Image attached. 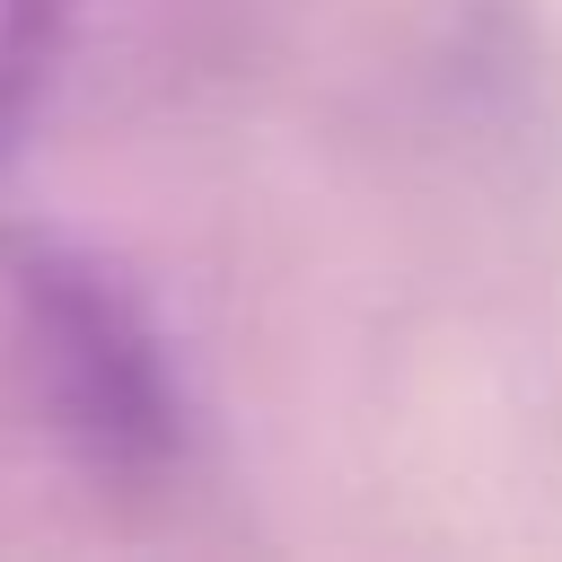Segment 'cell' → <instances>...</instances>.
<instances>
[{"mask_svg":"<svg viewBox=\"0 0 562 562\" xmlns=\"http://www.w3.org/2000/svg\"><path fill=\"white\" fill-rule=\"evenodd\" d=\"M0 290L35 422L97 483H158L193 439V404L149 299L105 255L61 237H9Z\"/></svg>","mask_w":562,"mask_h":562,"instance_id":"obj_1","label":"cell"},{"mask_svg":"<svg viewBox=\"0 0 562 562\" xmlns=\"http://www.w3.org/2000/svg\"><path fill=\"white\" fill-rule=\"evenodd\" d=\"M61 26H70V0H0V149H9V132L26 123L35 88L53 79Z\"/></svg>","mask_w":562,"mask_h":562,"instance_id":"obj_2","label":"cell"}]
</instances>
